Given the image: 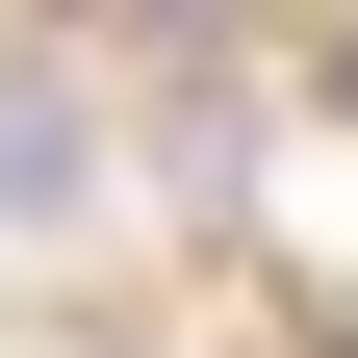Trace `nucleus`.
Wrapping results in <instances>:
<instances>
[{"label": "nucleus", "instance_id": "nucleus-1", "mask_svg": "<svg viewBox=\"0 0 358 358\" xmlns=\"http://www.w3.org/2000/svg\"><path fill=\"white\" fill-rule=\"evenodd\" d=\"M77 179H103V128H77L52 77H0V205H77Z\"/></svg>", "mask_w": 358, "mask_h": 358}]
</instances>
